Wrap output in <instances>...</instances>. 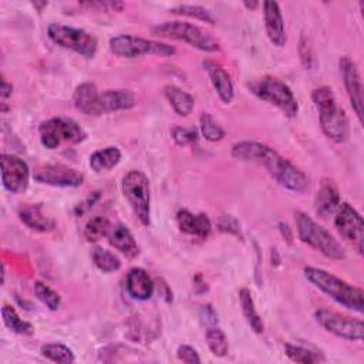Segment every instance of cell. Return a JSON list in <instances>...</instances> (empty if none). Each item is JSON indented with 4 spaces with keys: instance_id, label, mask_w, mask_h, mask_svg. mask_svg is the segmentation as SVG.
<instances>
[{
    "instance_id": "6da1fadb",
    "label": "cell",
    "mask_w": 364,
    "mask_h": 364,
    "mask_svg": "<svg viewBox=\"0 0 364 364\" xmlns=\"http://www.w3.org/2000/svg\"><path fill=\"white\" fill-rule=\"evenodd\" d=\"M304 277L320 291L331 297L336 303L341 304L346 309L363 313L364 310V291L360 287H355L346 280L334 276L333 273L307 266L304 267Z\"/></svg>"
},
{
    "instance_id": "7a4b0ae2",
    "label": "cell",
    "mask_w": 364,
    "mask_h": 364,
    "mask_svg": "<svg viewBox=\"0 0 364 364\" xmlns=\"http://www.w3.org/2000/svg\"><path fill=\"white\" fill-rule=\"evenodd\" d=\"M311 100L318 109L324 135L337 144L346 142L350 135V122L346 111L337 104L333 90L327 85L317 87L311 92Z\"/></svg>"
},
{
    "instance_id": "3957f363",
    "label": "cell",
    "mask_w": 364,
    "mask_h": 364,
    "mask_svg": "<svg viewBox=\"0 0 364 364\" xmlns=\"http://www.w3.org/2000/svg\"><path fill=\"white\" fill-rule=\"evenodd\" d=\"M294 222L297 236L303 243L318 250L328 259H346V252L337 239L326 228L316 223L307 213L297 210L294 213Z\"/></svg>"
},
{
    "instance_id": "277c9868",
    "label": "cell",
    "mask_w": 364,
    "mask_h": 364,
    "mask_svg": "<svg viewBox=\"0 0 364 364\" xmlns=\"http://www.w3.org/2000/svg\"><path fill=\"white\" fill-rule=\"evenodd\" d=\"M152 33L159 37L185 41L189 46L202 51L215 53L220 50L219 41L210 33L188 21H165L162 24L155 26L152 28Z\"/></svg>"
},
{
    "instance_id": "5b68a950",
    "label": "cell",
    "mask_w": 364,
    "mask_h": 364,
    "mask_svg": "<svg viewBox=\"0 0 364 364\" xmlns=\"http://www.w3.org/2000/svg\"><path fill=\"white\" fill-rule=\"evenodd\" d=\"M250 91L260 100L277 107L286 117L293 118L299 112L297 100L287 84L283 81L264 75L249 84Z\"/></svg>"
},
{
    "instance_id": "8992f818",
    "label": "cell",
    "mask_w": 364,
    "mask_h": 364,
    "mask_svg": "<svg viewBox=\"0 0 364 364\" xmlns=\"http://www.w3.org/2000/svg\"><path fill=\"white\" fill-rule=\"evenodd\" d=\"M259 164H262L267 169L269 175L283 188L297 193H301L309 189L307 176L290 161L279 155L273 148H266Z\"/></svg>"
},
{
    "instance_id": "52a82bcc",
    "label": "cell",
    "mask_w": 364,
    "mask_h": 364,
    "mask_svg": "<svg viewBox=\"0 0 364 364\" xmlns=\"http://www.w3.org/2000/svg\"><path fill=\"white\" fill-rule=\"evenodd\" d=\"M109 50L112 54L122 58H136L141 55L172 57L176 53L173 46L131 34H119L111 37Z\"/></svg>"
},
{
    "instance_id": "ba28073f",
    "label": "cell",
    "mask_w": 364,
    "mask_h": 364,
    "mask_svg": "<svg viewBox=\"0 0 364 364\" xmlns=\"http://www.w3.org/2000/svg\"><path fill=\"white\" fill-rule=\"evenodd\" d=\"M121 189L136 215L138 220L144 226L151 223V196H149V181L141 171L131 169L127 172L121 182Z\"/></svg>"
},
{
    "instance_id": "9c48e42d",
    "label": "cell",
    "mask_w": 364,
    "mask_h": 364,
    "mask_svg": "<svg viewBox=\"0 0 364 364\" xmlns=\"http://www.w3.org/2000/svg\"><path fill=\"white\" fill-rule=\"evenodd\" d=\"M50 40L67 50H71L85 58H92L97 53V38L82 28L53 23L47 27Z\"/></svg>"
},
{
    "instance_id": "30bf717a",
    "label": "cell",
    "mask_w": 364,
    "mask_h": 364,
    "mask_svg": "<svg viewBox=\"0 0 364 364\" xmlns=\"http://www.w3.org/2000/svg\"><path fill=\"white\" fill-rule=\"evenodd\" d=\"M40 142L47 149H55L61 142L80 144L87 138L85 131L71 118L55 117L41 122Z\"/></svg>"
},
{
    "instance_id": "8fae6325",
    "label": "cell",
    "mask_w": 364,
    "mask_h": 364,
    "mask_svg": "<svg viewBox=\"0 0 364 364\" xmlns=\"http://www.w3.org/2000/svg\"><path fill=\"white\" fill-rule=\"evenodd\" d=\"M316 321L328 333L351 340V341H361L364 337V326L363 320L354 318L333 310L318 309L314 311Z\"/></svg>"
},
{
    "instance_id": "7c38bea8",
    "label": "cell",
    "mask_w": 364,
    "mask_h": 364,
    "mask_svg": "<svg viewBox=\"0 0 364 364\" xmlns=\"http://www.w3.org/2000/svg\"><path fill=\"white\" fill-rule=\"evenodd\" d=\"M334 226L340 236L350 242L360 255H363L364 242V223L361 215L347 202H343L337 208L334 218Z\"/></svg>"
},
{
    "instance_id": "4fadbf2b",
    "label": "cell",
    "mask_w": 364,
    "mask_h": 364,
    "mask_svg": "<svg viewBox=\"0 0 364 364\" xmlns=\"http://www.w3.org/2000/svg\"><path fill=\"white\" fill-rule=\"evenodd\" d=\"M0 161L3 188L14 195L24 193L30 181L28 165L21 158L11 154H3Z\"/></svg>"
},
{
    "instance_id": "5bb4252c",
    "label": "cell",
    "mask_w": 364,
    "mask_h": 364,
    "mask_svg": "<svg viewBox=\"0 0 364 364\" xmlns=\"http://www.w3.org/2000/svg\"><path fill=\"white\" fill-rule=\"evenodd\" d=\"M34 181L43 185L60 188H78L84 182V175L63 164H50L38 166L33 173Z\"/></svg>"
},
{
    "instance_id": "9a60e30c",
    "label": "cell",
    "mask_w": 364,
    "mask_h": 364,
    "mask_svg": "<svg viewBox=\"0 0 364 364\" xmlns=\"http://www.w3.org/2000/svg\"><path fill=\"white\" fill-rule=\"evenodd\" d=\"M338 65H340V73L343 77V82H344L350 104L358 121L361 122L363 121V82H361L358 68L355 63L347 55L340 58Z\"/></svg>"
},
{
    "instance_id": "2e32d148",
    "label": "cell",
    "mask_w": 364,
    "mask_h": 364,
    "mask_svg": "<svg viewBox=\"0 0 364 364\" xmlns=\"http://www.w3.org/2000/svg\"><path fill=\"white\" fill-rule=\"evenodd\" d=\"M263 20L266 34L270 43L276 47H283L286 44V30H284V20L276 1H263Z\"/></svg>"
},
{
    "instance_id": "e0dca14e",
    "label": "cell",
    "mask_w": 364,
    "mask_h": 364,
    "mask_svg": "<svg viewBox=\"0 0 364 364\" xmlns=\"http://www.w3.org/2000/svg\"><path fill=\"white\" fill-rule=\"evenodd\" d=\"M203 67L209 75V80L218 94V97L220 98V101L223 104H230L233 97H235V90H233V82L230 75L228 74V71L219 65L215 61H203Z\"/></svg>"
},
{
    "instance_id": "ac0fdd59",
    "label": "cell",
    "mask_w": 364,
    "mask_h": 364,
    "mask_svg": "<svg viewBox=\"0 0 364 364\" xmlns=\"http://www.w3.org/2000/svg\"><path fill=\"white\" fill-rule=\"evenodd\" d=\"M176 222L183 233L200 239H206L212 230V223L206 213H192L188 209H179Z\"/></svg>"
},
{
    "instance_id": "d6986e66",
    "label": "cell",
    "mask_w": 364,
    "mask_h": 364,
    "mask_svg": "<svg viewBox=\"0 0 364 364\" xmlns=\"http://www.w3.org/2000/svg\"><path fill=\"white\" fill-rule=\"evenodd\" d=\"M75 108L85 115H102L100 105V92L92 82L80 84L73 95Z\"/></svg>"
},
{
    "instance_id": "ffe728a7",
    "label": "cell",
    "mask_w": 364,
    "mask_h": 364,
    "mask_svg": "<svg viewBox=\"0 0 364 364\" xmlns=\"http://www.w3.org/2000/svg\"><path fill=\"white\" fill-rule=\"evenodd\" d=\"M125 284H127L128 294L132 299L141 300V301L151 299L155 290L154 280L151 279L148 272L144 270L142 267H132L127 274Z\"/></svg>"
},
{
    "instance_id": "44dd1931",
    "label": "cell",
    "mask_w": 364,
    "mask_h": 364,
    "mask_svg": "<svg viewBox=\"0 0 364 364\" xmlns=\"http://www.w3.org/2000/svg\"><path fill=\"white\" fill-rule=\"evenodd\" d=\"M108 242L112 247H115L119 253H122L128 259H134L139 255V246L134 235L122 223H117L111 228L108 233Z\"/></svg>"
},
{
    "instance_id": "7402d4cb",
    "label": "cell",
    "mask_w": 364,
    "mask_h": 364,
    "mask_svg": "<svg viewBox=\"0 0 364 364\" xmlns=\"http://www.w3.org/2000/svg\"><path fill=\"white\" fill-rule=\"evenodd\" d=\"M135 95L129 90H105L100 94V105L102 114L131 109L135 107Z\"/></svg>"
},
{
    "instance_id": "603a6c76",
    "label": "cell",
    "mask_w": 364,
    "mask_h": 364,
    "mask_svg": "<svg viewBox=\"0 0 364 364\" xmlns=\"http://www.w3.org/2000/svg\"><path fill=\"white\" fill-rule=\"evenodd\" d=\"M340 205V193L336 185L331 181H323L316 198H314V210L318 216L327 218L334 213Z\"/></svg>"
},
{
    "instance_id": "cb8c5ba5",
    "label": "cell",
    "mask_w": 364,
    "mask_h": 364,
    "mask_svg": "<svg viewBox=\"0 0 364 364\" xmlns=\"http://www.w3.org/2000/svg\"><path fill=\"white\" fill-rule=\"evenodd\" d=\"M20 220L30 229L37 232H50L54 229L53 218L47 216L41 205H26L18 209Z\"/></svg>"
},
{
    "instance_id": "d4e9b609",
    "label": "cell",
    "mask_w": 364,
    "mask_h": 364,
    "mask_svg": "<svg viewBox=\"0 0 364 364\" xmlns=\"http://www.w3.org/2000/svg\"><path fill=\"white\" fill-rule=\"evenodd\" d=\"M164 94L178 115L188 117L192 112L195 107V100L189 92L181 90L176 85L168 84L164 87Z\"/></svg>"
},
{
    "instance_id": "484cf974",
    "label": "cell",
    "mask_w": 364,
    "mask_h": 364,
    "mask_svg": "<svg viewBox=\"0 0 364 364\" xmlns=\"http://www.w3.org/2000/svg\"><path fill=\"white\" fill-rule=\"evenodd\" d=\"M121 161V151L117 146H105L90 156V168L100 173L112 169Z\"/></svg>"
},
{
    "instance_id": "4316f807",
    "label": "cell",
    "mask_w": 364,
    "mask_h": 364,
    "mask_svg": "<svg viewBox=\"0 0 364 364\" xmlns=\"http://www.w3.org/2000/svg\"><path fill=\"white\" fill-rule=\"evenodd\" d=\"M239 304H240V309H242V313L247 321V324L250 326V328L260 334L263 333L264 330V324H263V320L262 317L259 316L256 307H255V301H253V297H252V293L243 287L239 290Z\"/></svg>"
},
{
    "instance_id": "83f0119b",
    "label": "cell",
    "mask_w": 364,
    "mask_h": 364,
    "mask_svg": "<svg viewBox=\"0 0 364 364\" xmlns=\"http://www.w3.org/2000/svg\"><path fill=\"white\" fill-rule=\"evenodd\" d=\"M267 145L256 141H240L232 146V156L240 161H250L259 162L262 155L264 154Z\"/></svg>"
},
{
    "instance_id": "f1b7e54d",
    "label": "cell",
    "mask_w": 364,
    "mask_h": 364,
    "mask_svg": "<svg viewBox=\"0 0 364 364\" xmlns=\"http://www.w3.org/2000/svg\"><path fill=\"white\" fill-rule=\"evenodd\" d=\"M1 317H3L4 326L9 330H11L13 333H16V334L31 336L34 333V327L31 326V323L24 321L23 318H20V316L17 314L14 307H11L9 304H3V307H1Z\"/></svg>"
},
{
    "instance_id": "f546056e",
    "label": "cell",
    "mask_w": 364,
    "mask_h": 364,
    "mask_svg": "<svg viewBox=\"0 0 364 364\" xmlns=\"http://www.w3.org/2000/svg\"><path fill=\"white\" fill-rule=\"evenodd\" d=\"M284 353L291 361L301 363V364L324 361V355L321 353L311 350L309 347H304V346H299V344H291V343L284 344Z\"/></svg>"
},
{
    "instance_id": "4dcf8cb0",
    "label": "cell",
    "mask_w": 364,
    "mask_h": 364,
    "mask_svg": "<svg viewBox=\"0 0 364 364\" xmlns=\"http://www.w3.org/2000/svg\"><path fill=\"white\" fill-rule=\"evenodd\" d=\"M91 257H92V263L95 264V267L104 273H112L121 267L119 257L104 247H100V246L94 247Z\"/></svg>"
},
{
    "instance_id": "1f68e13d",
    "label": "cell",
    "mask_w": 364,
    "mask_h": 364,
    "mask_svg": "<svg viewBox=\"0 0 364 364\" xmlns=\"http://www.w3.org/2000/svg\"><path fill=\"white\" fill-rule=\"evenodd\" d=\"M41 355L46 357L50 361L61 363V364H71L75 361L74 353L70 347L61 344V343H48L44 344L40 350Z\"/></svg>"
},
{
    "instance_id": "d6a6232c",
    "label": "cell",
    "mask_w": 364,
    "mask_h": 364,
    "mask_svg": "<svg viewBox=\"0 0 364 364\" xmlns=\"http://www.w3.org/2000/svg\"><path fill=\"white\" fill-rule=\"evenodd\" d=\"M206 343H208V347L212 351V354H215L218 357H225L229 351L228 337L223 333V330L219 328L218 326L208 327V330H206Z\"/></svg>"
},
{
    "instance_id": "836d02e7",
    "label": "cell",
    "mask_w": 364,
    "mask_h": 364,
    "mask_svg": "<svg viewBox=\"0 0 364 364\" xmlns=\"http://www.w3.org/2000/svg\"><path fill=\"white\" fill-rule=\"evenodd\" d=\"M111 223L107 218L104 216H94L91 218L85 228H84V237L88 242H97L100 240L102 236H108L109 230H111Z\"/></svg>"
},
{
    "instance_id": "e575fe53",
    "label": "cell",
    "mask_w": 364,
    "mask_h": 364,
    "mask_svg": "<svg viewBox=\"0 0 364 364\" xmlns=\"http://www.w3.org/2000/svg\"><path fill=\"white\" fill-rule=\"evenodd\" d=\"M199 127H200V132H202L203 138L210 142H216V141H220L225 138V129L216 122V119L210 114L203 112L200 115Z\"/></svg>"
},
{
    "instance_id": "d590c367",
    "label": "cell",
    "mask_w": 364,
    "mask_h": 364,
    "mask_svg": "<svg viewBox=\"0 0 364 364\" xmlns=\"http://www.w3.org/2000/svg\"><path fill=\"white\" fill-rule=\"evenodd\" d=\"M169 11L173 14H181V16H186V17H192V18L209 23V24H215V18L210 14V11L198 4H179L176 7H172Z\"/></svg>"
},
{
    "instance_id": "8d00e7d4",
    "label": "cell",
    "mask_w": 364,
    "mask_h": 364,
    "mask_svg": "<svg viewBox=\"0 0 364 364\" xmlns=\"http://www.w3.org/2000/svg\"><path fill=\"white\" fill-rule=\"evenodd\" d=\"M34 293L37 296V299L46 304V307L51 311H55L60 309L61 306V297L57 291H54L50 286H47L43 282H36L34 283Z\"/></svg>"
},
{
    "instance_id": "74e56055",
    "label": "cell",
    "mask_w": 364,
    "mask_h": 364,
    "mask_svg": "<svg viewBox=\"0 0 364 364\" xmlns=\"http://www.w3.org/2000/svg\"><path fill=\"white\" fill-rule=\"evenodd\" d=\"M171 134H172L173 141H175L178 145H181V146L193 144V142L196 141V138H198V134H196L195 129H192V128H183V127H173L172 131H171Z\"/></svg>"
},
{
    "instance_id": "f35d334b",
    "label": "cell",
    "mask_w": 364,
    "mask_h": 364,
    "mask_svg": "<svg viewBox=\"0 0 364 364\" xmlns=\"http://www.w3.org/2000/svg\"><path fill=\"white\" fill-rule=\"evenodd\" d=\"M176 357L183 361V363H188V364H196V363H200V357L198 354V351L188 346V344H181L176 350Z\"/></svg>"
},
{
    "instance_id": "ab89813d",
    "label": "cell",
    "mask_w": 364,
    "mask_h": 364,
    "mask_svg": "<svg viewBox=\"0 0 364 364\" xmlns=\"http://www.w3.org/2000/svg\"><path fill=\"white\" fill-rule=\"evenodd\" d=\"M218 225H219V229H220L222 232H228V233H232V235H235V236H242L239 222H237L235 218L229 216V215L222 216V218L219 219V223H218Z\"/></svg>"
},
{
    "instance_id": "60d3db41",
    "label": "cell",
    "mask_w": 364,
    "mask_h": 364,
    "mask_svg": "<svg viewBox=\"0 0 364 364\" xmlns=\"http://www.w3.org/2000/svg\"><path fill=\"white\" fill-rule=\"evenodd\" d=\"M101 198V193L98 192V191H95V192H91L81 203H78L77 206H75V209H74V213L77 215V216H80V215H82V213H85V212H88L97 202H98V199Z\"/></svg>"
},
{
    "instance_id": "b9f144b4",
    "label": "cell",
    "mask_w": 364,
    "mask_h": 364,
    "mask_svg": "<svg viewBox=\"0 0 364 364\" xmlns=\"http://www.w3.org/2000/svg\"><path fill=\"white\" fill-rule=\"evenodd\" d=\"M299 54H300V60L303 63L304 67L310 68L311 67V61H313V53H311V47L307 41L306 37L300 38V46H299Z\"/></svg>"
},
{
    "instance_id": "7bdbcfd3",
    "label": "cell",
    "mask_w": 364,
    "mask_h": 364,
    "mask_svg": "<svg viewBox=\"0 0 364 364\" xmlns=\"http://www.w3.org/2000/svg\"><path fill=\"white\" fill-rule=\"evenodd\" d=\"M82 4L88 6V7H98V9L107 10V11H109V10L117 11V10H121L122 6H124L119 1H87V3H82Z\"/></svg>"
},
{
    "instance_id": "ee69618b",
    "label": "cell",
    "mask_w": 364,
    "mask_h": 364,
    "mask_svg": "<svg viewBox=\"0 0 364 364\" xmlns=\"http://www.w3.org/2000/svg\"><path fill=\"white\" fill-rule=\"evenodd\" d=\"M200 317H202V320L205 321V324H206L208 327L216 326V323H218V316H216L215 310H213L209 304H206V306L202 307V310H200Z\"/></svg>"
},
{
    "instance_id": "f6af8a7d",
    "label": "cell",
    "mask_w": 364,
    "mask_h": 364,
    "mask_svg": "<svg viewBox=\"0 0 364 364\" xmlns=\"http://www.w3.org/2000/svg\"><path fill=\"white\" fill-rule=\"evenodd\" d=\"M13 92V85L7 81V78L4 75H1V90H0V95H1V100L4 102L6 98H9Z\"/></svg>"
},
{
    "instance_id": "bcb514c9",
    "label": "cell",
    "mask_w": 364,
    "mask_h": 364,
    "mask_svg": "<svg viewBox=\"0 0 364 364\" xmlns=\"http://www.w3.org/2000/svg\"><path fill=\"white\" fill-rule=\"evenodd\" d=\"M243 4H245L247 9H250V10H253V9H256V7L259 6L257 1H250V3H249V1H245Z\"/></svg>"
},
{
    "instance_id": "7dc6e473",
    "label": "cell",
    "mask_w": 364,
    "mask_h": 364,
    "mask_svg": "<svg viewBox=\"0 0 364 364\" xmlns=\"http://www.w3.org/2000/svg\"><path fill=\"white\" fill-rule=\"evenodd\" d=\"M33 6H34V7H37L38 10H41L43 7H46V6H47V1H41V3H38V1H34V3H33Z\"/></svg>"
}]
</instances>
